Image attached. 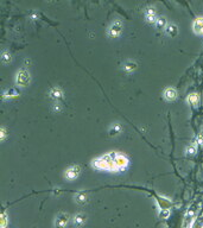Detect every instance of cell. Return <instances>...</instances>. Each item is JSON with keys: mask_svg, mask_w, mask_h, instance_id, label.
<instances>
[{"mask_svg": "<svg viewBox=\"0 0 203 228\" xmlns=\"http://www.w3.org/2000/svg\"><path fill=\"white\" fill-rule=\"evenodd\" d=\"M163 95H164L165 100H168V101H173L175 99L177 98V90H176L175 88H172V87H169V88H166V89L164 90Z\"/></svg>", "mask_w": 203, "mask_h": 228, "instance_id": "obj_5", "label": "cell"}, {"mask_svg": "<svg viewBox=\"0 0 203 228\" xmlns=\"http://www.w3.org/2000/svg\"><path fill=\"white\" fill-rule=\"evenodd\" d=\"M1 61L4 63H8L11 61V55L7 51H2V54H1Z\"/></svg>", "mask_w": 203, "mask_h": 228, "instance_id": "obj_13", "label": "cell"}, {"mask_svg": "<svg viewBox=\"0 0 203 228\" xmlns=\"http://www.w3.org/2000/svg\"><path fill=\"white\" fill-rule=\"evenodd\" d=\"M30 82V74L26 71V70H21V71H19L18 73V77H17V83L19 84V86H26L28 83Z\"/></svg>", "mask_w": 203, "mask_h": 228, "instance_id": "obj_1", "label": "cell"}, {"mask_svg": "<svg viewBox=\"0 0 203 228\" xmlns=\"http://www.w3.org/2000/svg\"><path fill=\"white\" fill-rule=\"evenodd\" d=\"M120 131H121V126L119 124H114V126H112V129L110 130V135H113V134H118Z\"/></svg>", "mask_w": 203, "mask_h": 228, "instance_id": "obj_14", "label": "cell"}, {"mask_svg": "<svg viewBox=\"0 0 203 228\" xmlns=\"http://www.w3.org/2000/svg\"><path fill=\"white\" fill-rule=\"evenodd\" d=\"M1 132H2V133H1V139L4 140V138H5V130L2 129V130H1Z\"/></svg>", "mask_w": 203, "mask_h": 228, "instance_id": "obj_18", "label": "cell"}, {"mask_svg": "<svg viewBox=\"0 0 203 228\" xmlns=\"http://www.w3.org/2000/svg\"><path fill=\"white\" fill-rule=\"evenodd\" d=\"M69 222V215L68 214H60L56 220V226L58 228H64Z\"/></svg>", "mask_w": 203, "mask_h": 228, "instance_id": "obj_4", "label": "cell"}, {"mask_svg": "<svg viewBox=\"0 0 203 228\" xmlns=\"http://www.w3.org/2000/svg\"><path fill=\"white\" fill-rule=\"evenodd\" d=\"M80 175V166L77 165H74V166H70L67 171H65V177L70 181L77 178V176Z\"/></svg>", "mask_w": 203, "mask_h": 228, "instance_id": "obj_3", "label": "cell"}, {"mask_svg": "<svg viewBox=\"0 0 203 228\" xmlns=\"http://www.w3.org/2000/svg\"><path fill=\"white\" fill-rule=\"evenodd\" d=\"M121 30H123V25L120 21H114L112 25H110V30H108V33H110V37H116L121 33Z\"/></svg>", "mask_w": 203, "mask_h": 228, "instance_id": "obj_2", "label": "cell"}, {"mask_svg": "<svg viewBox=\"0 0 203 228\" xmlns=\"http://www.w3.org/2000/svg\"><path fill=\"white\" fill-rule=\"evenodd\" d=\"M145 18H146L147 21H150V23H156L157 19H158V17H157V13H156V11H155V8H152V7L146 8V11H145Z\"/></svg>", "mask_w": 203, "mask_h": 228, "instance_id": "obj_7", "label": "cell"}, {"mask_svg": "<svg viewBox=\"0 0 203 228\" xmlns=\"http://www.w3.org/2000/svg\"><path fill=\"white\" fill-rule=\"evenodd\" d=\"M166 33L169 34V36H171V37H173V36H176L177 33H178V29H177V26L176 25H173V24H171V25H166Z\"/></svg>", "mask_w": 203, "mask_h": 228, "instance_id": "obj_11", "label": "cell"}, {"mask_svg": "<svg viewBox=\"0 0 203 228\" xmlns=\"http://www.w3.org/2000/svg\"><path fill=\"white\" fill-rule=\"evenodd\" d=\"M49 96L52 99H55V100H58V99H61L63 96V92L61 88H57V87H55V88H51V90L49 92Z\"/></svg>", "mask_w": 203, "mask_h": 228, "instance_id": "obj_8", "label": "cell"}, {"mask_svg": "<svg viewBox=\"0 0 203 228\" xmlns=\"http://www.w3.org/2000/svg\"><path fill=\"white\" fill-rule=\"evenodd\" d=\"M188 101H189L190 103H197V101H198V95H197L196 93L190 94L189 98H188Z\"/></svg>", "mask_w": 203, "mask_h": 228, "instance_id": "obj_15", "label": "cell"}, {"mask_svg": "<svg viewBox=\"0 0 203 228\" xmlns=\"http://www.w3.org/2000/svg\"><path fill=\"white\" fill-rule=\"evenodd\" d=\"M194 32L196 34H203V18H196L192 24Z\"/></svg>", "mask_w": 203, "mask_h": 228, "instance_id": "obj_6", "label": "cell"}, {"mask_svg": "<svg viewBox=\"0 0 203 228\" xmlns=\"http://www.w3.org/2000/svg\"><path fill=\"white\" fill-rule=\"evenodd\" d=\"M156 25L157 26H159V28H160V26L164 28V26L166 25V20H165L164 18H158L157 21H156Z\"/></svg>", "mask_w": 203, "mask_h": 228, "instance_id": "obj_16", "label": "cell"}, {"mask_svg": "<svg viewBox=\"0 0 203 228\" xmlns=\"http://www.w3.org/2000/svg\"><path fill=\"white\" fill-rule=\"evenodd\" d=\"M75 198H76V202H77L78 204H84L87 202V195L84 193H82V191L76 194Z\"/></svg>", "mask_w": 203, "mask_h": 228, "instance_id": "obj_12", "label": "cell"}, {"mask_svg": "<svg viewBox=\"0 0 203 228\" xmlns=\"http://www.w3.org/2000/svg\"><path fill=\"white\" fill-rule=\"evenodd\" d=\"M187 153L188 155H194L195 153V147H189L187 150Z\"/></svg>", "mask_w": 203, "mask_h": 228, "instance_id": "obj_17", "label": "cell"}, {"mask_svg": "<svg viewBox=\"0 0 203 228\" xmlns=\"http://www.w3.org/2000/svg\"><path fill=\"white\" fill-rule=\"evenodd\" d=\"M84 221H86V215H84L83 213H78V214L75 215V217H74V223H75L76 226L83 225Z\"/></svg>", "mask_w": 203, "mask_h": 228, "instance_id": "obj_9", "label": "cell"}, {"mask_svg": "<svg viewBox=\"0 0 203 228\" xmlns=\"http://www.w3.org/2000/svg\"><path fill=\"white\" fill-rule=\"evenodd\" d=\"M136 68H137V63L132 62V61H128V62H126L125 64H124V70H125L126 73H132V71L136 70Z\"/></svg>", "mask_w": 203, "mask_h": 228, "instance_id": "obj_10", "label": "cell"}]
</instances>
